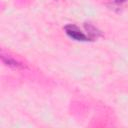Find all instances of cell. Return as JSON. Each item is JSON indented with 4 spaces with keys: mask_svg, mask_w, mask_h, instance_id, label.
<instances>
[{
    "mask_svg": "<svg viewBox=\"0 0 128 128\" xmlns=\"http://www.w3.org/2000/svg\"><path fill=\"white\" fill-rule=\"evenodd\" d=\"M84 27H85V30L87 31L88 33V37L91 39V41L99 36H101V32L100 30H98L94 25L90 24V23H85L84 24Z\"/></svg>",
    "mask_w": 128,
    "mask_h": 128,
    "instance_id": "cell-2",
    "label": "cell"
},
{
    "mask_svg": "<svg viewBox=\"0 0 128 128\" xmlns=\"http://www.w3.org/2000/svg\"><path fill=\"white\" fill-rule=\"evenodd\" d=\"M126 0H115V3H117V4H121V3H123V2H125Z\"/></svg>",
    "mask_w": 128,
    "mask_h": 128,
    "instance_id": "cell-4",
    "label": "cell"
},
{
    "mask_svg": "<svg viewBox=\"0 0 128 128\" xmlns=\"http://www.w3.org/2000/svg\"><path fill=\"white\" fill-rule=\"evenodd\" d=\"M64 30H65L66 34H67L70 38H72V39H74V40H76V41H82V42L91 41V39H90L87 35H85V34H84L76 25H74V24H68V25H66V26L64 27Z\"/></svg>",
    "mask_w": 128,
    "mask_h": 128,
    "instance_id": "cell-1",
    "label": "cell"
},
{
    "mask_svg": "<svg viewBox=\"0 0 128 128\" xmlns=\"http://www.w3.org/2000/svg\"><path fill=\"white\" fill-rule=\"evenodd\" d=\"M1 59H2V62L9 66V67H12V68H16V69H19V68H24V65L21 64L20 62L16 61L15 59L11 58L10 56H5V55H2L1 56Z\"/></svg>",
    "mask_w": 128,
    "mask_h": 128,
    "instance_id": "cell-3",
    "label": "cell"
}]
</instances>
